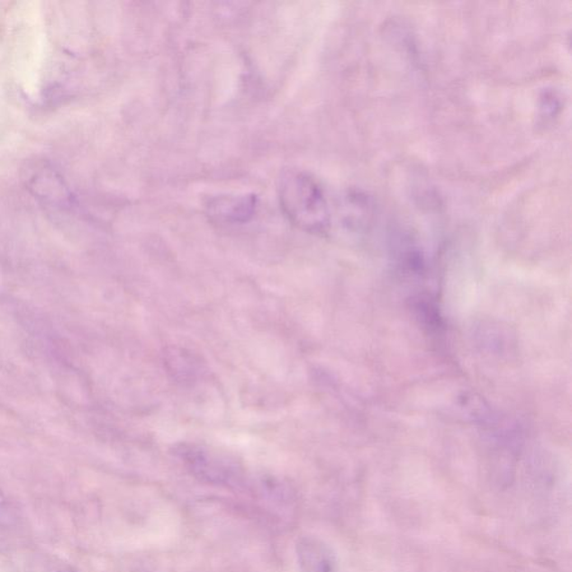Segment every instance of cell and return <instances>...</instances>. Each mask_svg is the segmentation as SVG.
I'll list each match as a JSON object with an SVG mask.
<instances>
[{
	"mask_svg": "<svg viewBox=\"0 0 572 572\" xmlns=\"http://www.w3.org/2000/svg\"><path fill=\"white\" fill-rule=\"evenodd\" d=\"M280 199L286 216L301 229L322 232L331 225L327 195L313 177L288 172L281 181Z\"/></svg>",
	"mask_w": 572,
	"mask_h": 572,
	"instance_id": "cell-1",
	"label": "cell"
},
{
	"mask_svg": "<svg viewBox=\"0 0 572 572\" xmlns=\"http://www.w3.org/2000/svg\"><path fill=\"white\" fill-rule=\"evenodd\" d=\"M24 181L36 198L52 207H71L74 203L73 195L62 177L46 162H37L27 169Z\"/></svg>",
	"mask_w": 572,
	"mask_h": 572,
	"instance_id": "cell-2",
	"label": "cell"
},
{
	"mask_svg": "<svg viewBox=\"0 0 572 572\" xmlns=\"http://www.w3.org/2000/svg\"><path fill=\"white\" fill-rule=\"evenodd\" d=\"M257 208L254 196L221 197L209 203V213L213 217L226 222L248 221Z\"/></svg>",
	"mask_w": 572,
	"mask_h": 572,
	"instance_id": "cell-3",
	"label": "cell"
},
{
	"mask_svg": "<svg viewBox=\"0 0 572 572\" xmlns=\"http://www.w3.org/2000/svg\"><path fill=\"white\" fill-rule=\"evenodd\" d=\"M301 565L308 572H333L334 558L330 549L316 539H305L299 546Z\"/></svg>",
	"mask_w": 572,
	"mask_h": 572,
	"instance_id": "cell-4",
	"label": "cell"
},
{
	"mask_svg": "<svg viewBox=\"0 0 572 572\" xmlns=\"http://www.w3.org/2000/svg\"><path fill=\"white\" fill-rule=\"evenodd\" d=\"M36 572H72V570L62 565L45 562V565L41 564L37 567Z\"/></svg>",
	"mask_w": 572,
	"mask_h": 572,
	"instance_id": "cell-5",
	"label": "cell"
}]
</instances>
